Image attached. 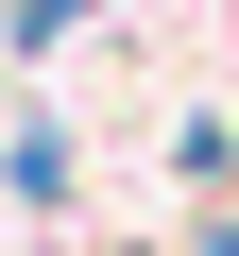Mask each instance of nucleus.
<instances>
[{
	"label": "nucleus",
	"mask_w": 239,
	"mask_h": 256,
	"mask_svg": "<svg viewBox=\"0 0 239 256\" xmlns=\"http://www.w3.org/2000/svg\"><path fill=\"white\" fill-rule=\"evenodd\" d=\"M188 256H239V205H205V239H188Z\"/></svg>",
	"instance_id": "1"
}]
</instances>
